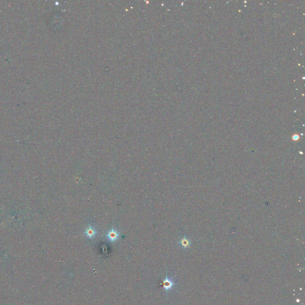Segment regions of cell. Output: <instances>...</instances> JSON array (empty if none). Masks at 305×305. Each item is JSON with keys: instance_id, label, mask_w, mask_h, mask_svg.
Segmentation results:
<instances>
[{"instance_id": "1", "label": "cell", "mask_w": 305, "mask_h": 305, "mask_svg": "<svg viewBox=\"0 0 305 305\" xmlns=\"http://www.w3.org/2000/svg\"><path fill=\"white\" fill-rule=\"evenodd\" d=\"M120 234L118 231L114 228H112L111 230L107 232L106 234L107 239L110 242H114L117 241L119 238Z\"/></svg>"}, {"instance_id": "2", "label": "cell", "mask_w": 305, "mask_h": 305, "mask_svg": "<svg viewBox=\"0 0 305 305\" xmlns=\"http://www.w3.org/2000/svg\"><path fill=\"white\" fill-rule=\"evenodd\" d=\"M83 234L87 238L92 239V238H94L96 236V235L97 234V231L96 229L94 227H92L91 225H89L85 229Z\"/></svg>"}, {"instance_id": "3", "label": "cell", "mask_w": 305, "mask_h": 305, "mask_svg": "<svg viewBox=\"0 0 305 305\" xmlns=\"http://www.w3.org/2000/svg\"><path fill=\"white\" fill-rule=\"evenodd\" d=\"M174 285V283L172 281L171 279L168 276H166V278L163 280V288L164 290L168 291L172 289Z\"/></svg>"}, {"instance_id": "4", "label": "cell", "mask_w": 305, "mask_h": 305, "mask_svg": "<svg viewBox=\"0 0 305 305\" xmlns=\"http://www.w3.org/2000/svg\"><path fill=\"white\" fill-rule=\"evenodd\" d=\"M179 244L182 248L186 249L191 246V241L186 237H183L180 239L179 241Z\"/></svg>"}, {"instance_id": "5", "label": "cell", "mask_w": 305, "mask_h": 305, "mask_svg": "<svg viewBox=\"0 0 305 305\" xmlns=\"http://www.w3.org/2000/svg\"><path fill=\"white\" fill-rule=\"evenodd\" d=\"M298 138H299V137H298V136L296 135H294V136H293V140L296 141V140H298Z\"/></svg>"}]
</instances>
